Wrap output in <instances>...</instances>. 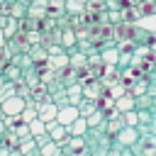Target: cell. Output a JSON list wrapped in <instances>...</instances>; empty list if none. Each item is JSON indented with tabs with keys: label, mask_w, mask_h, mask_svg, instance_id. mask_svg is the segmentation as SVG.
<instances>
[{
	"label": "cell",
	"mask_w": 156,
	"mask_h": 156,
	"mask_svg": "<svg viewBox=\"0 0 156 156\" xmlns=\"http://www.w3.org/2000/svg\"><path fill=\"white\" fill-rule=\"evenodd\" d=\"M24 107H27V100H24V98H20V95H12V98H7V100H2V102H0V110H2V115H5V117H17Z\"/></svg>",
	"instance_id": "6da1fadb"
},
{
	"label": "cell",
	"mask_w": 156,
	"mask_h": 156,
	"mask_svg": "<svg viewBox=\"0 0 156 156\" xmlns=\"http://www.w3.org/2000/svg\"><path fill=\"white\" fill-rule=\"evenodd\" d=\"M46 132H49V136H51V141H56L61 149L68 144V139H71V134H68V129L63 127V124H58L56 119H51V122H46Z\"/></svg>",
	"instance_id": "7a4b0ae2"
},
{
	"label": "cell",
	"mask_w": 156,
	"mask_h": 156,
	"mask_svg": "<svg viewBox=\"0 0 156 156\" xmlns=\"http://www.w3.org/2000/svg\"><path fill=\"white\" fill-rule=\"evenodd\" d=\"M132 151L136 156H154L156 154V134H144L139 136V141L132 146Z\"/></svg>",
	"instance_id": "3957f363"
},
{
	"label": "cell",
	"mask_w": 156,
	"mask_h": 156,
	"mask_svg": "<svg viewBox=\"0 0 156 156\" xmlns=\"http://www.w3.org/2000/svg\"><path fill=\"white\" fill-rule=\"evenodd\" d=\"M115 141L119 146H134L139 141V129L136 127H122L117 134H115Z\"/></svg>",
	"instance_id": "277c9868"
},
{
	"label": "cell",
	"mask_w": 156,
	"mask_h": 156,
	"mask_svg": "<svg viewBox=\"0 0 156 156\" xmlns=\"http://www.w3.org/2000/svg\"><path fill=\"white\" fill-rule=\"evenodd\" d=\"M78 117H80V115H78V107H73V105H66V107H58L56 122H58V124H63V127H68V124H73Z\"/></svg>",
	"instance_id": "5b68a950"
},
{
	"label": "cell",
	"mask_w": 156,
	"mask_h": 156,
	"mask_svg": "<svg viewBox=\"0 0 156 156\" xmlns=\"http://www.w3.org/2000/svg\"><path fill=\"white\" fill-rule=\"evenodd\" d=\"M2 76H5L10 83H17V85H22V83H24V71H22L17 63H12V61L2 68Z\"/></svg>",
	"instance_id": "8992f818"
},
{
	"label": "cell",
	"mask_w": 156,
	"mask_h": 156,
	"mask_svg": "<svg viewBox=\"0 0 156 156\" xmlns=\"http://www.w3.org/2000/svg\"><path fill=\"white\" fill-rule=\"evenodd\" d=\"M46 66H49L51 71H56V73H61L63 68H68V51H61V54H54V56H49V61H46Z\"/></svg>",
	"instance_id": "52a82bcc"
},
{
	"label": "cell",
	"mask_w": 156,
	"mask_h": 156,
	"mask_svg": "<svg viewBox=\"0 0 156 156\" xmlns=\"http://www.w3.org/2000/svg\"><path fill=\"white\" fill-rule=\"evenodd\" d=\"M68 66L76 68V71L88 68V54H83V51H78V49H71V51H68Z\"/></svg>",
	"instance_id": "ba28073f"
},
{
	"label": "cell",
	"mask_w": 156,
	"mask_h": 156,
	"mask_svg": "<svg viewBox=\"0 0 156 156\" xmlns=\"http://www.w3.org/2000/svg\"><path fill=\"white\" fill-rule=\"evenodd\" d=\"M58 44H61L66 51L76 49V44H78V39H76V29H73V27H63V29H61V39H58Z\"/></svg>",
	"instance_id": "9c48e42d"
},
{
	"label": "cell",
	"mask_w": 156,
	"mask_h": 156,
	"mask_svg": "<svg viewBox=\"0 0 156 156\" xmlns=\"http://www.w3.org/2000/svg\"><path fill=\"white\" fill-rule=\"evenodd\" d=\"M115 107H117L122 115H124V112H129V110H136V98L127 90L122 98H117V100H115Z\"/></svg>",
	"instance_id": "30bf717a"
},
{
	"label": "cell",
	"mask_w": 156,
	"mask_h": 156,
	"mask_svg": "<svg viewBox=\"0 0 156 156\" xmlns=\"http://www.w3.org/2000/svg\"><path fill=\"white\" fill-rule=\"evenodd\" d=\"M37 112H39V119L41 122H51V119H56V115H58V107L49 100V102H44V105H39L37 107Z\"/></svg>",
	"instance_id": "8fae6325"
},
{
	"label": "cell",
	"mask_w": 156,
	"mask_h": 156,
	"mask_svg": "<svg viewBox=\"0 0 156 156\" xmlns=\"http://www.w3.org/2000/svg\"><path fill=\"white\" fill-rule=\"evenodd\" d=\"M83 149H88V141H85V136H71V139H68V144L63 146V151H68L71 156H78Z\"/></svg>",
	"instance_id": "7c38bea8"
},
{
	"label": "cell",
	"mask_w": 156,
	"mask_h": 156,
	"mask_svg": "<svg viewBox=\"0 0 156 156\" xmlns=\"http://www.w3.org/2000/svg\"><path fill=\"white\" fill-rule=\"evenodd\" d=\"M29 58L34 61V63H46L49 61V51H46V46L44 44H34V46H29Z\"/></svg>",
	"instance_id": "4fadbf2b"
},
{
	"label": "cell",
	"mask_w": 156,
	"mask_h": 156,
	"mask_svg": "<svg viewBox=\"0 0 156 156\" xmlns=\"http://www.w3.org/2000/svg\"><path fill=\"white\" fill-rule=\"evenodd\" d=\"M10 17L12 20H27V2L24 0H12V5H10Z\"/></svg>",
	"instance_id": "5bb4252c"
},
{
	"label": "cell",
	"mask_w": 156,
	"mask_h": 156,
	"mask_svg": "<svg viewBox=\"0 0 156 156\" xmlns=\"http://www.w3.org/2000/svg\"><path fill=\"white\" fill-rule=\"evenodd\" d=\"M154 37H156L154 32H146V29H141V27H136V24H134V29H132V41H134V44H149Z\"/></svg>",
	"instance_id": "9a60e30c"
},
{
	"label": "cell",
	"mask_w": 156,
	"mask_h": 156,
	"mask_svg": "<svg viewBox=\"0 0 156 156\" xmlns=\"http://www.w3.org/2000/svg\"><path fill=\"white\" fill-rule=\"evenodd\" d=\"M17 117H20V122H22V124L34 122V119L39 117V112H37V107H34V100H29V102H27V107H24V110H22Z\"/></svg>",
	"instance_id": "2e32d148"
},
{
	"label": "cell",
	"mask_w": 156,
	"mask_h": 156,
	"mask_svg": "<svg viewBox=\"0 0 156 156\" xmlns=\"http://www.w3.org/2000/svg\"><path fill=\"white\" fill-rule=\"evenodd\" d=\"M66 129H68L71 136H85V132H88V119H85V117H78V119H76L73 124H68Z\"/></svg>",
	"instance_id": "e0dca14e"
},
{
	"label": "cell",
	"mask_w": 156,
	"mask_h": 156,
	"mask_svg": "<svg viewBox=\"0 0 156 156\" xmlns=\"http://www.w3.org/2000/svg\"><path fill=\"white\" fill-rule=\"evenodd\" d=\"M100 56H102V63H110V66H119V51H117V46L102 49V51H100Z\"/></svg>",
	"instance_id": "ac0fdd59"
},
{
	"label": "cell",
	"mask_w": 156,
	"mask_h": 156,
	"mask_svg": "<svg viewBox=\"0 0 156 156\" xmlns=\"http://www.w3.org/2000/svg\"><path fill=\"white\" fill-rule=\"evenodd\" d=\"M83 10H85V5H83V2H78V0H66V2H63V12H66L68 17L83 15Z\"/></svg>",
	"instance_id": "d6986e66"
},
{
	"label": "cell",
	"mask_w": 156,
	"mask_h": 156,
	"mask_svg": "<svg viewBox=\"0 0 156 156\" xmlns=\"http://www.w3.org/2000/svg\"><path fill=\"white\" fill-rule=\"evenodd\" d=\"M10 132L17 136V144H20V141H24V139H32V134H29V124H22V122H20V124H15Z\"/></svg>",
	"instance_id": "ffe728a7"
},
{
	"label": "cell",
	"mask_w": 156,
	"mask_h": 156,
	"mask_svg": "<svg viewBox=\"0 0 156 156\" xmlns=\"http://www.w3.org/2000/svg\"><path fill=\"white\" fill-rule=\"evenodd\" d=\"M149 90V78H139L134 85H129V93L134 95V98H139V95H144Z\"/></svg>",
	"instance_id": "44dd1931"
},
{
	"label": "cell",
	"mask_w": 156,
	"mask_h": 156,
	"mask_svg": "<svg viewBox=\"0 0 156 156\" xmlns=\"http://www.w3.org/2000/svg\"><path fill=\"white\" fill-rule=\"evenodd\" d=\"M95 110H98V102H93V100H85V98H83V102L78 105V115H80V117H90Z\"/></svg>",
	"instance_id": "7402d4cb"
},
{
	"label": "cell",
	"mask_w": 156,
	"mask_h": 156,
	"mask_svg": "<svg viewBox=\"0 0 156 156\" xmlns=\"http://www.w3.org/2000/svg\"><path fill=\"white\" fill-rule=\"evenodd\" d=\"M88 119V129H95V127H100L102 122H105V112L102 110H95L90 117H85Z\"/></svg>",
	"instance_id": "603a6c76"
},
{
	"label": "cell",
	"mask_w": 156,
	"mask_h": 156,
	"mask_svg": "<svg viewBox=\"0 0 156 156\" xmlns=\"http://www.w3.org/2000/svg\"><path fill=\"white\" fill-rule=\"evenodd\" d=\"M37 149H39V146L34 144V139H24V141H20V144H17V151H20L22 156H29V154H32V151H37Z\"/></svg>",
	"instance_id": "cb8c5ba5"
},
{
	"label": "cell",
	"mask_w": 156,
	"mask_h": 156,
	"mask_svg": "<svg viewBox=\"0 0 156 156\" xmlns=\"http://www.w3.org/2000/svg\"><path fill=\"white\" fill-rule=\"evenodd\" d=\"M61 151V146L56 141H46L44 146H39V156H56Z\"/></svg>",
	"instance_id": "d4e9b609"
},
{
	"label": "cell",
	"mask_w": 156,
	"mask_h": 156,
	"mask_svg": "<svg viewBox=\"0 0 156 156\" xmlns=\"http://www.w3.org/2000/svg\"><path fill=\"white\" fill-rule=\"evenodd\" d=\"M136 7H139L141 15H154L156 12V0H139Z\"/></svg>",
	"instance_id": "484cf974"
},
{
	"label": "cell",
	"mask_w": 156,
	"mask_h": 156,
	"mask_svg": "<svg viewBox=\"0 0 156 156\" xmlns=\"http://www.w3.org/2000/svg\"><path fill=\"white\" fill-rule=\"evenodd\" d=\"M2 32H5V37H7V39H12V37H15L17 32H20V20H12V17H10Z\"/></svg>",
	"instance_id": "4316f807"
},
{
	"label": "cell",
	"mask_w": 156,
	"mask_h": 156,
	"mask_svg": "<svg viewBox=\"0 0 156 156\" xmlns=\"http://www.w3.org/2000/svg\"><path fill=\"white\" fill-rule=\"evenodd\" d=\"M122 119H124V127H139V112H136V110L124 112V115H122Z\"/></svg>",
	"instance_id": "83f0119b"
},
{
	"label": "cell",
	"mask_w": 156,
	"mask_h": 156,
	"mask_svg": "<svg viewBox=\"0 0 156 156\" xmlns=\"http://www.w3.org/2000/svg\"><path fill=\"white\" fill-rule=\"evenodd\" d=\"M46 132V122H41L39 117L34 119V122H29V134L32 136H39V134H44Z\"/></svg>",
	"instance_id": "f1b7e54d"
},
{
	"label": "cell",
	"mask_w": 156,
	"mask_h": 156,
	"mask_svg": "<svg viewBox=\"0 0 156 156\" xmlns=\"http://www.w3.org/2000/svg\"><path fill=\"white\" fill-rule=\"evenodd\" d=\"M32 139H34V144H37V146H44L46 141H51V136H49V132H44V134H39V136H32Z\"/></svg>",
	"instance_id": "f546056e"
},
{
	"label": "cell",
	"mask_w": 156,
	"mask_h": 156,
	"mask_svg": "<svg viewBox=\"0 0 156 156\" xmlns=\"http://www.w3.org/2000/svg\"><path fill=\"white\" fill-rule=\"evenodd\" d=\"M119 156H136V154L132 151V146H124V149L119 151Z\"/></svg>",
	"instance_id": "4dcf8cb0"
},
{
	"label": "cell",
	"mask_w": 156,
	"mask_h": 156,
	"mask_svg": "<svg viewBox=\"0 0 156 156\" xmlns=\"http://www.w3.org/2000/svg\"><path fill=\"white\" fill-rule=\"evenodd\" d=\"M5 46H7V37H5V32L0 27V49H5Z\"/></svg>",
	"instance_id": "1f68e13d"
},
{
	"label": "cell",
	"mask_w": 156,
	"mask_h": 156,
	"mask_svg": "<svg viewBox=\"0 0 156 156\" xmlns=\"http://www.w3.org/2000/svg\"><path fill=\"white\" fill-rule=\"evenodd\" d=\"M7 132V124H5V119H0V136Z\"/></svg>",
	"instance_id": "d6a6232c"
},
{
	"label": "cell",
	"mask_w": 156,
	"mask_h": 156,
	"mask_svg": "<svg viewBox=\"0 0 156 156\" xmlns=\"http://www.w3.org/2000/svg\"><path fill=\"white\" fill-rule=\"evenodd\" d=\"M149 127H151V134H156V112H154V119H151V124H149Z\"/></svg>",
	"instance_id": "836d02e7"
},
{
	"label": "cell",
	"mask_w": 156,
	"mask_h": 156,
	"mask_svg": "<svg viewBox=\"0 0 156 156\" xmlns=\"http://www.w3.org/2000/svg\"><path fill=\"white\" fill-rule=\"evenodd\" d=\"M5 83H7V78H5V76H2V73H0V90H2V88H5Z\"/></svg>",
	"instance_id": "e575fe53"
},
{
	"label": "cell",
	"mask_w": 156,
	"mask_h": 156,
	"mask_svg": "<svg viewBox=\"0 0 156 156\" xmlns=\"http://www.w3.org/2000/svg\"><path fill=\"white\" fill-rule=\"evenodd\" d=\"M149 80H151V83H154V85H156V73H154V76H151V78H149Z\"/></svg>",
	"instance_id": "d590c367"
},
{
	"label": "cell",
	"mask_w": 156,
	"mask_h": 156,
	"mask_svg": "<svg viewBox=\"0 0 156 156\" xmlns=\"http://www.w3.org/2000/svg\"><path fill=\"white\" fill-rule=\"evenodd\" d=\"M154 73H156V56H154Z\"/></svg>",
	"instance_id": "8d00e7d4"
},
{
	"label": "cell",
	"mask_w": 156,
	"mask_h": 156,
	"mask_svg": "<svg viewBox=\"0 0 156 156\" xmlns=\"http://www.w3.org/2000/svg\"><path fill=\"white\" fill-rule=\"evenodd\" d=\"M78 2H83V5H88V2H90V0H78Z\"/></svg>",
	"instance_id": "74e56055"
},
{
	"label": "cell",
	"mask_w": 156,
	"mask_h": 156,
	"mask_svg": "<svg viewBox=\"0 0 156 156\" xmlns=\"http://www.w3.org/2000/svg\"><path fill=\"white\" fill-rule=\"evenodd\" d=\"M24 2H27V5H29V2H34V0H24Z\"/></svg>",
	"instance_id": "f35d334b"
},
{
	"label": "cell",
	"mask_w": 156,
	"mask_h": 156,
	"mask_svg": "<svg viewBox=\"0 0 156 156\" xmlns=\"http://www.w3.org/2000/svg\"><path fill=\"white\" fill-rule=\"evenodd\" d=\"M2 2H5V0H0V5H2Z\"/></svg>",
	"instance_id": "ab89813d"
},
{
	"label": "cell",
	"mask_w": 156,
	"mask_h": 156,
	"mask_svg": "<svg viewBox=\"0 0 156 156\" xmlns=\"http://www.w3.org/2000/svg\"><path fill=\"white\" fill-rule=\"evenodd\" d=\"M154 156H156V154H154Z\"/></svg>",
	"instance_id": "60d3db41"
}]
</instances>
